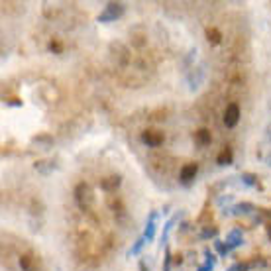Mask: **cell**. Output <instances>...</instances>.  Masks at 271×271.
Returning a JSON list of instances; mask_svg holds the SVG:
<instances>
[{"mask_svg":"<svg viewBox=\"0 0 271 271\" xmlns=\"http://www.w3.org/2000/svg\"><path fill=\"white\" fill-rule=\"evenodd\" d=\"M20 265H22L24 271L32 269V255H30V253H26V255H22V257H20Z\"/></svg>","mask_w":271,"mask_h":271,"instance_id":"obj_15","label":"cell"},{"mask_svg":"<svg viewBox=\"0 0 271 271\" xmlns=\"http://www.w3.org/2000/svg\"><path fill=\"white\" fill-rule=\"evenodd\" d=\"M253 208H255V206L251 203H240L238 206H234V214H248Z\"/></svg>","mask_w":271,"mask_h":271,"instance_id":"obj_12","label":"cell"},{"mask_svg":"<svg viewBox=\"0 0 271 271\" xmlns=\"http://www.w3.org/2000/svg\"><path fill=\"white\" fill-rule=\"evenodd\" d=\"M124 14V4L120 2H110L106 4V8L98 14V22H114L116 18H120Z\"/></svg>","mask_w":271,"mask_h":271,"instance_id":"obj_1","label":"cell"},{"mask_svg":"<svg viewBox=\"0 0 271 271\" xmlns=\"http://www.w3.org/2000/svg\"><path fill=\"white\" fill-rule=\"evenodd\" d=\"M142 142L146 144V146H150V148H158L163 144V134L158 132V130H146L144 134H142Z\"/></svg>","mask_w":271,"mask_h":271,"instance_id":"obj_4","label":"cell"},{"mask_svg":"<svg viewBox=\"0 0 271 271\" xmlns=\"http://www.w3.org/2000/svg\"><path fill=\"white\" fill-rule=\"evenodd\" d=\"M92 191H90V187L87 185V183H79L77 185V189H75V201H77V204L81 206V208H87V206H90L92 204Z\"/></svg>","mask_w":271,"mask_h":271,"instance_id":"obj_2","label":"cell"},{"mask_svg":"<svg viewBox=\"0 0 271 271\" xmlns=\"http://www.w3.org/2000/svg\"><path fill=\"white\" fill-rule=\"evenodd\" d=\"M216 232H218L216 228H206V230L201 232V238H214V236H216Z\"/></svg>","mask_w":271,"mask_h":271,"instance_id":"obj_17","label":"cell"},{"mask_svg":"<svg viewBox=\"0 0 271 271\" xmlns=\"http://www.w3.org/2000/svg\"><path fill=\"white\" fill-rule=\"evenodd\" d=\"M267 165L271 167V154H269V158H267Z\"/></svg>","mask_w":271,"mask_h":271,"instance_id":"obj_22","label":"cell"},{"mask_svg":"<svg viewBox=\"0 0 271 271\" xmlns=\"http://www.w3.org/2000/svg\"><path fill=\"white\" fill-rule=\"evenodd\" d=\"M240 122V106L238 104H228L224 110V124L226 128H234Z\"/></svg>","mask_w":271,"mask_h":271,"instance_id":"obj_3","label":"cell"},{"mask_svg":"<svg viewBox=\"0 0 271 271\" xmlns=\"http://www.w3.org/2000/svg\"><path fill=\"white\" fill-rule=\"evenodd\" d=\"M242 244H244L242 232H240V230H232V232L228 234V238H226V246H228V249L238 248V246H242Z\"/></svg>","mask_w":271,"mask_h":271,"instance_id":"obj_7","label":"cell"},{"mask_svg":"<svg viewBox=\"0 0 271 271\" xmlns=\"http://www.w3.org/2000/svg\"><path fill=\"white\" fill-rule=\"evenodd\" d=\"M267 236H269V238H271V224L267 226Z\"/></svg>","mask_w":271,"mask_h":271,"instance_id":"obj_21","label":"cell"},{"mask_svg":"<svg viewBox=\"0 0 271 271\" xmlns=\"http://www.w3.org/2000/svg\"><path fill=\"white\" fill-rule=\"evenodd\" d=\"M214 246H216V249H218V253H220V255H226V253L230 251V249H228V246H226V244H222V242H218V240L214 242Z\"/></svg>","mask_w":271,"mask_h":271,"instance_id":"obj_18","label":"cell"},{"mask_svg":"<svg viewBox=\"0 0 271 271\" xmlns=\"http://www.w3.org/2000/svg\"><path fill=\"white\" fill-rule=\"evenodd\" d=\"M34 169L40 171V173H44V175H47V173L51 171V165H47V161H38V163H34Z\"/></svg>","mask_w":271,"mask_h":271,"instance_id":"obj_14","label":"cell"},{"mask_svg":"<svg viewBox=\"0 0 271 271\" xmlns=\"http://www.w3.org/2000/svg\"><path fill=\"white\" fill-rule=\"evenodd\" d=\"M199 271H212V265H210V263H204V265Z\"/></svg>","mask_w":271,"mask_h":271,"instance_id":"obj_20","label":"cell"},{"mask_svg":"<svg viewBox=\"0 0 271 271\" xmlns=\"http://www.w3.org/2000/svg\"><path fill=\"white\" fill-rule=\"evenodd\" d=\"M140 267H142V271H146V265H144V263H142V265H140Z\"/></svg>","mask_w":271,"mask_h":271,"instance_id":"obj_23","label":"cell"},{"mask_svg":"<svg viewBox=\"0 0 271 271\" xmlns=\"http://www.w3.org/2000/svg\"><path fill=\"white\" fill-rule=\"evenodd\" d=\"M206 40H208L210 44H220V42H222V34H220L216 28H208V30H206Z\"/></svg>","mask_w":271,"mask_h":271,"instance_id":"obj_11","label":"cell"},{"mask_svg":"<svg viewBox=\"0 0 271 271\" xmlns=\"http://www.w3.org/2000/svg\"><path fill=\"white\" fill-rule=\"evenodd\" d=\"M197 173H199L197 163H187V165H183V169H181V181H183V183H191V181H195Z\"/></svg>","mask_w":271,"mask_h":271,"instance_id":"obj_5","label":"cell"},{"mask_svg":"<svg viewBox=\"0 0 271 271\" xmlns=\"http://www.w3.org/2000/svg\"><path fill=\"white\" fill-rule=\"evenodd\" d=\"M242 183L248 187H255L257 185V177L253 173H242Z\"/></svg>","mask_w":271,"mask_h":271,"instance_id":"obj_13","label":"cell"},{"mask_svg":"<svg viewBox=\"0 0 271 271\" xmlns=\"http://www.w3.org/2000/svg\"><path fill=\"white\" fill-rule=\"evenodd\" d=\"M49 49H51L53 53H61V51H63V45L59 44V42H55V40H53V42L49 44Z\"/></svg>","mask_w":271,"mask_h":271,"instance_id":"obj_19","label":"cell"},{"mask_svg":"<svg viewBox=\"0 0 271 271\" xmlns=\"http://www.w3.org/2000/svg\"><path fill=\"white\" fill-rule=\"evenodd\" d=\"M232 158H234V156H232V150L226 148V150H222V152L218 154L216 163H218V165H230V163H232Z\"/></svg>","mask_w":271,"mask_h":271,"instance_id":"obj_10","label":"cell"},{"mask_svg":"<svg viewBox=\"0 0 271 271\" xmlns=\"http://www.w3.org/2000/svg\"><path fill=\"white\" fill-rule=\"evenodd\" d=\"M144 238L148 240V242H152L154 238H156V214H152V218H150V222L146 226V232H144Z\"/></svg>","mask_w":271,"mask_h":271,"instance_id":"obj_9","label":"cell"},{"mask_svg":"<svg viewBox=\"0 0 271 271\" xmlns=\"http://www.w3.org/2000/svg\"><path fill=\"white\" fill-rule=\"evenodd\" d=\"M144 244H146V238H140L138 242L134 244V248L130 249V255H136V253H140L142 251V248H144Z\"/></svg>","mask_w":271,"mask_h":271,"instance_id":"obj_16","label":"cell"},{"mask_svg":"<svg viewBox=\"0 0 271 271\" xmlns=\"http://www.w3.org/2000/svg\"><path fill=\"white\" fill-rule=\"evenodd\" d=\"M195 142L199 144V146H208L210 142H212V136H210V130H206V128H201L199 132H195Z\"/></svg>","mask_w":271,"mask_h":271,"instance_id":"obj_8","label":"cell"},{"mask_svg":"<svg viewBox=\"0 0 271 271\" xmlns=\"http://www.w3.org/2000/svg\"><path fill=\"white\" fill-rule=\"evenodd\" d=\"M120 183H122V177H120V175H110V177L100 181V187H102V191L112 193V191H116V189L120 187Z\"/></svg>","mask_w":271,"mask_h":271,"instance_id":"obj_6","label":"cell"}]
</instances>
